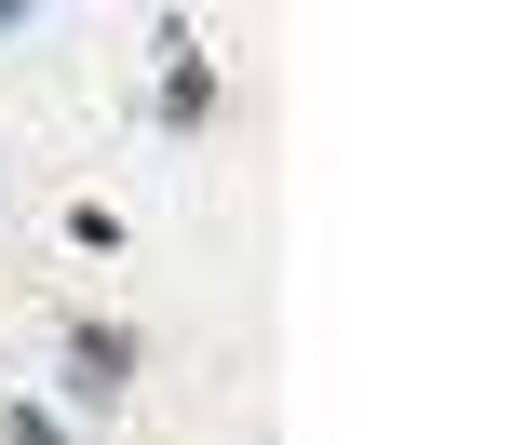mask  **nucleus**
Here are the masks:
<instances>
[{
  "label": "nucleus",
  "instance_id": "1",
  "mask_svg": "<svg viewBox=\"0 0 512 445\" xmlns=\"http://www.w3.org/2000/svg\"><path fill=\"white\" fill-rule=\"evenodd\" d=\"M68 365H81V392H122V365H135V351H122V338H95V324H81V351H68Z\"/></svg>",
  "mask_w": 512,
  "mask_h": 445
}]
</instances>
